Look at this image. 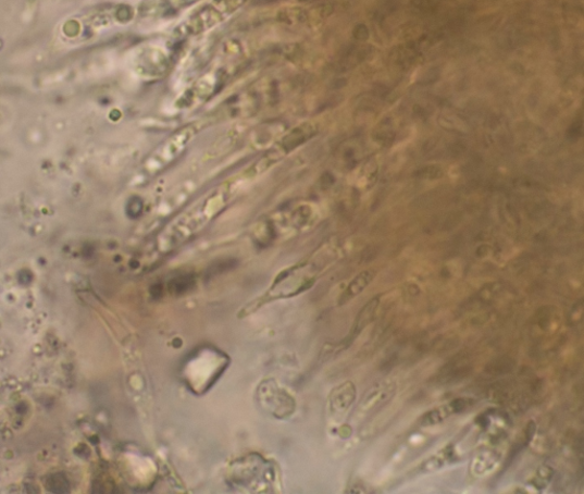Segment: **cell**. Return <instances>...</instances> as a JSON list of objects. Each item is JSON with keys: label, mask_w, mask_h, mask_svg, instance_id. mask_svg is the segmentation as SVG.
I'll return each mask as SVG.
<instances>
[{"label": "cell", "mask_w": 584, "mask_h": 494, "mask_svg": "<svg viewBox=\"0 0 584 494\" xmlns=\"http://www.w3.org/2000/svg\"><path fill=\"white\" fill-rule=\"evenodd\" d=\"M235 183L225 182L200 198L190 209L176 219L162 234L163 242L182 243L212 221L235 196Z\"/></svg>", "instance_id": "1"}, {"label": "cell", "mask_w": 584, "mask_h": 494, "mask_svg": "<svg viewBox=\"0 0 584 494\" xmlns=\"http://www.w3.org/2000/svg\"><path fill=\"white\" fill-rule=\"evenodd\" d=\"M249 2L250 0H207L177 25L174 37L191 38L212 32Z\"/></svg>", "instance_id": "2"}, {"label": "cell", "mask_w": 584, "mask_h": 494, "mask_svg": "<svg viewBox=\"0 0 584 494\" xmlns=\"http://www.w3.org/2000/svg\"><path fill=\"white\" fill-rule=\"evenodd\" d=\"M199 131L200 125L195 123L184 126L174 133L151 155L147 161V170L150 173H156L157 171L166 168L169 163L183 153Z\"/></svg>", "instance_id": "3"}, {"label": "cell", "mask_w": 584, "mask_h": 494, "mask_svg": "<svg viewBox=\"0 0 584 494\" xmlns=\"http://www.w3.org/2000/svg\"><path fill=\"white\" fill-rule=\"evenodd\" d=\"M316 129L310 124H302L289 134H287L262 158L259 162L254 163L252 168V175H259L266 172L274 164L285 158L287 155L296 150L299 146L308 143L310 138L315 134Z\"/></svg>", "instance_id": "4"}, {"label": "cell", "mask_w": 584, "mask_h": 494, "mask_svg": "<svg viewBox=\"0 0 584 494\" xmlns=\"http://www.w3.org/2000/svg\"><path fill=\"white\" fill-rule=\"evenodd\" d=\"M472 405L473 402L469 398L455 399V402L450 403L449 405L443 406L436 410L426 413L420 422H422V425L424 427L435 425V423L447 419L451 415L462 412L463 410L469 409L470 407H472Z\"/></svg>", "instance_id": "5"}, {"label": "cell", "mask_w": 584, "mask_h": 494, "mask_svg": "<svg viewBox=\"0 0 584 494\" xmlns=\"http://www.w3.org/2000/svg\"><path fill=\"white\" fill-rule=\"evenodd\" d=\"M375 276L376 271L373 270H366L361 272L352 281H350V284L347 286V288L339 298V304L344 305L359 296L371 284L372 280L375 279Z\"/></svg>", "instance_id": "6"}, {"label": "cell", "mask_w": 584, "mask_h": 494, "mask_svg": "<svg viewBox=\"0 0 584 494\" xmlns=\"http://www.w3.org/2000/svg\"><path fill=\"white\" fill-rule=\"evenodd\" d=\"M380 306V297L372 298L359 313L356 324L353 326V336H358L363 329L369 325L373 318H375L376 311Z\"/></svg>", "instance_id": "7"}, {"label": "cell", "mask_w": 584, "mask_h": 494, "mask_svg": "<svg viewBox=\"0 0 584 494\" xmlns=\"http://www.w3.org/2000/svg\"><path fill=\"white\" fill-rule=\"evenodd\" d=\"M355 398L356 387L353 384L347 383L338 390L337 394H335L333 405L336 406L338 410H346L353 404Z\"/></svg>", "instance_id": "8"}, {"label": "cell", "mask_w": 584, "mask_h": 494, "mask_svg": "<svg viewBox=\"0 0 584 494\" xmlns=\"http://www.w3.org/2000/svg\"><path fill=\"white\" fill-rule=\"evenodd\" d=\"M198 2V0H166L165 4L171 11L182 10Z\"/></svg>", "instance_id": "9"}]
</instances>
